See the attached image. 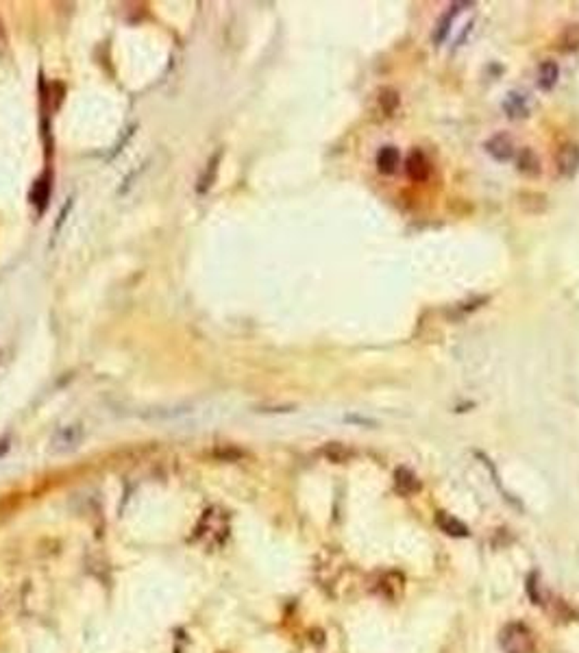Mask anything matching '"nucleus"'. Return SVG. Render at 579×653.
I'll return each instance as SVG.
<instances>
[{
    "instance_id": "obj_1",
    "label": "nucleus",
    "mask_w": 579,
    "mask_h": 653,
    "mask_svg": "<svg viewBox=\"0 0 579 653\" xmlns=\"http://www.w3.org/2000/svg\"><path fill=\"white\" fill-rule=\"evenodd\" d=\"M499 643H501L503 653H538L532 631L523 623H509L501 631Z\"/></svg>"
},
{
    "instance_id": "obj_2",
    "label": "nucleus",
    "mask_w": 579,
    "mask_h": 653,
    "mask_svg": "<svg viewBox=\"0 0 579 653\" xmlns=\"http://www.w3.org/2000/svg\"><path fill=\"white\" fill-rule=\"evenodd\" d=\"M401 105L399 92L394 88H379L370 96V116L375 120H390Z\"/></svg>"
},
{
    "instance_id": "obj_3",
    "label": "nucleus",
    "mask_w": 579,
    "mask_h": 653,
    "mask_svg": "<svg viewBox=\"0 0 579 653\" xmlns=\"http://www.w3.org/2000/svg\"><path fill=\"white\" fill-rule=\"evenodd\" d=\"M373 590L388 601H396V599H401V595L405 590V577L399 573V570H386V573H379L375 584H373Z\"/></svg>"
},
{
    "instance_id": "obj_4",
    "label": "nucleus",
    "mask_w": 579,
    "mask_h": 653,
    "mask_svg": "<svg viewBox=\"0 0 579 653\" xmlns=\"http://www.w3.org/2000/svg\"><path fill=\"white\" fill-rule=\"evenodd\" d=\"M555 170L560 176H566V179L575 176V172L579 170V146L575 142H566L557 149Z\"/></svg>"
},
{
    "instance_id": "obj_5",
    "label": "nucleus",
    "mask_w": 579,
    "mask_h": 653,
    "mask_svg": "<svg viewBox=\"0 0 579 653\" xmlns=\"http://www.w3.org/2000/svg\"><path fill=\"white\" fill-rule=\"evenodd\" d=\"M405 172L411 181L416 183H423L429 179V172H432V166H429L427 157L421 153V151H411L409 157L405 159Z\"/></svg>"
},
{
    "instance_id": "obj_6",
    "label": "nucleus",
    "mask_w": 579,
    "mask_h": 653,
    "mask_svg": "<svg viewBox=\"0 0 579 653\" xmlns=\"http://www.w3.org/2000/svg\"><path fill=\"white\" fill-rule=\"evenodd\" d=\"M421 488H423L421 479L414 475L409 468H403V466H401V468L394 470V490H396L399 495L411 497V495L421 493Z\"/></svg>"
},
{
    "instance_id": "obj_7",
    "label": "nucleus",
    "mask_w": 579,
    "mask_h": 653,
    "mask_svg": "<svg viewBox=\"0 0 579 653\" xmlns=\"http://www.w3.org/2000/svg\"><path fill=\"white\" fill-rule=\"evenodd\" d=\"M486 151L496 159V161H509L514 157V142H512L509 135L499 133L486 142Z\"/></svg>"
},
{
    "instance_id": "obj_8",
    "label": "nucleus",
    "mask_w": 579,
    "mask_h": 653,
    "mask_svg": "<svg viewBox=\"0 0 579 653\" xmlns=\"http://www.w3.org/2000/svg\"><path fill=\"white\" fill-rule=\"evenodd\" d=\"M436 522H438V527L446 534V536H451V538H468V527L462 522L459 518H455V516H451L449 512H438L436 514Z\"/></svg>"
},
{
    "instance_id": "obj_9",
    "label": "nucleus",
    "mask_w": 579,
    "mask_h": 653,
    "mask_svg": "<svg viewBox=\"0 0 579 653\" xmlns=\"http://www.w3.org/2000/svg\"><path fill=\"white\" fill-rule=\"evenodd\" d=\"M401 161V153L394 146H384L382 151L377 153V170L382 174H392L396 168H399Z\"/></svg>"
},
{
    "instance_id": "obj_10",
    "label": "nucleus",
    "mask_w": 579,
    "mask_h": 653,
    "mask_svg": "<svg viewBox=\"0 0 579 653\" xmlns=\"http://www.w3.org/2000/svg\"><path fill=\"white\" fill-rule=\"evenodd\" d=\"M323 455L327 457L329 462H334V464H344V462H349L351 457L355 455V451L351 447H346L344 443H327L323 447Z\"/></svg>"
},
{
    "instance_id": "obj_11",
    "label": "nucleus",
    "mask_w": 579,
    "mask_h": 653,
    "mask_svg": "<svg viewBox=\"0 0 579 653\" xmlns=\"http://www.w3.org/2000/svg\"><path fill=\"white\" fill-rule=\"evenodd\" d=\"M560 78V68L555 61H544L538 70V85L542 90H551Z\"/></svg>"
},
{
    "instance_id": "obj_12",
    "label": "nucleus",
    "mask_w": 579,
    "mask_h": 653,
    "mask_svg": "<svg viewBox=\"0 0 579 653\" xmlns=\"http://www.w3.org/2000/svg\"><path fill=\"white\" fill-rule=\"evenodd\" d=\"M503 107H505V111H507V116H512V118H521V116H527V98L523 96V94H509L507 96V101L503 103Z\"/></svg>"
},
{
    "instance_id": "obj_13",
    "label": "nucleus",
    "mask_w": 579,
    "mask_h": 653,
    "mask_svg": "<svg viewBox=\"0 0 579 653\" xmlns=\"http://www.w3.org/2000/svg\"><path fill=\"white\" fill-rule=\"evenodd\" d=\"M46 199H48V183L44 181V179H40V181L33 185V190H31V203H35L38 209L42 211Z\"/></svg>"
},
{
    "instance_id": "obj_14",
    "label": "nucleus",
    "mask_w": 579,
    "mask_h": 653,
    "mask_svg": "<svg viewBox=\"0 0 579 653\" xmlns=\"http://www.w3.org/2000/svg\"><path fill=\"white\" fill-rule=\"evenodd\" d=\"M519 168L523 170V172H527V174H536L540 168H538V159H536V155L532 153V151H523L521 153V157H519Z\"/></svg>"
},
{
    "instance_id": "obj_15",
    "label": "nucleus",
    "mask_w": 579,
    "mask_h": 653,
    "mask_svg": "<svg viewBox=\"0 0 579 653\" xmlns=\"http://www.w3.org/2000/svg\"><path fill=\"white\" fill-rule=\"evenodd\" d=\"M457 7H459V5H453L451 11H449V15H444V20L438 24V31L434 33V40H436V42H440V40L446 38V31H449V24H451V20H453V13L457 11Z\"/></svg>"
}]
</instances>
